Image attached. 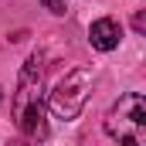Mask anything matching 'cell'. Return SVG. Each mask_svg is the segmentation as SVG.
<instances>
[{"mask_svg":"<svg viewBox=\"0 0 146 146\" xmlns=\"http://www.w3.org/2000/svg\"><path fill=\"white\" fill-rule=\"evenodd\" d=\"M119 41H122V24L115 17H99L88 27V44L95 51H112V48H119Z\"/></svg>","mask_w":146,"mask_h":146,"instance_id":"obj_4","label":"cell"},{"mask_svg":"<svg viewBox=\"0 0 146 146\" xmlns=\"http://www.w3.org/2000/svg\"><path fill=\"white\" fill-rule=\"evenodd\" d=\"M41 3H44L51 14H65V10H68V0H41Z\"/></svg>","mask_w":146,"mask_h":146,"instance_id":"obj_5","label":"cell"},{"mask_svg":"<svg viewBox=\"0 0 146 146\" xmlns=\"http://www.w3.org/2000/svg\"><path fill=\"white\" fill-rule=\"evenodd\" d=\"M44 54L34 51L27 65L21 68L17 92H14V126L24 133V139H44L48 119H44Z\"/></svg>","mask_w":146,"mask_h":146,"instance_id":"obj_1","label":"cell"},{"mask_svg":"<svg viewBox=\"0 0 146 146\" xmlns=\"http://www.w3.org/2000/svg\"><path fill=\"white\" fill-rule=\"evenodd\" d=\"M7 146H31V143H27V139H10Z\"/></svg>","mask_w":146,"mask_h":146,"instance_id":"obj_6","label":"cell"},{"mask_svg":"<svg viewBox=\"0 0 146 146\" xmlns=\"http://www.w3.org/2000/svg\"><path fill=\"white\" fill-rule=\"evenodd\" d=\"M92 82H95V72H92V68H75V72H68L58 85H54V92L48 95L51 112H54L58 119H65V122L78 119V112L85 109V102H88Z\"/></svg>","mask_w":146,"mask_h":146,"instance_id":"obj_3","label":"cell"},{"mask_svg":"<svg viewBox=\"0 0 146 146\" xmlns=\"http://www.w3.org/2000/svg\"><path fill=\"white\" fill-rule=\"evenodd\" d=\"M143 129H146V99L139 92H129L109 109L106 133L122 146H143Z\"/></svg>","mask_w":146,"mask_h":146,"instance_id":"obj_2","label":"cell"},{"mask_svg":"<svg viewBox=\"0 0 146 146\" xmlns=\"http://www.w3.org/2000/svg\"><path fill=\"white\" fill-rule=\"evenodd\" d=\"M0 102H3V95H0Z\"/></svg>","mask_w":146,"mask_h":146,"instance_id":"obj_7","label":"cell"}]
</instances>
